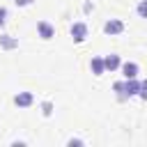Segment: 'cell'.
<instances>
[{
	"label": "cell",
	"mask_w": 147,
	"mask_h": 147,
	"mask_svg": "<svg viewBox=\"0 0 147 147\" xmlns=\"http://www.w3.org/2000/svg\"><path fill=\"white\" fill-rule=\"evenodd\" d=\"M37 32H39L41 39H53V37H55V28H53L48 21H39V23H37Z\"/></svg>",
	"instance_id": "6da1fadb"
},
{
	"label": "cell",
	"mask_w": 147,
	"mask_h": 147,
	"mask_svg": "<svg viewBox=\"0 0 147 147\" xmlns=\"http://www.w3.org/2000/svg\"><path fill=\"white\" fill-rule=\"evenodd\" d=\"M124 30V23L119 21V18H110V21H106V25H103V32L106 34H119Z\"/></svg>",
	"instance_id": "7a4b0ae2"
},
{
	"label": "cell",
	"mask_w": 147,
	"mask_h": 147,
	"mask_svg": "<svg viewBox=\"0 0 147 147\" xmlns=\"http://www.w3.org/2000/svg\"><path fill=\"white\" fill-rule=\"evenodd\" d=\"M71 37H74V41H85V37H87V25H85V23H74V25H71Z\"/></svg>",
	"instance_id": "3957f363"
},
{
	"label": "cell",
	"mask_w": 147,
	"mask_h": 147,
	"mask_svg": "<svg viewBox=\"0 0 147 147\" xmlns=\"http://www.w3.org/2000/svg\"><path fill=\"white\" fill-rule=\"evenodd\" d=\"M32 101H34L32 92H18V94L14 96V103H16L18 108H28V106H32Z\"/></svg>",
	"instance_id": "277c9868"
},
{
	"label": "cell",
	"mask_w": 147,
	"mask_h": 147,
	"mask_svg": "<svg viewBox=\"0 0 147 147\" xmlns=\"http://www.w3.org/2000/svg\"><path fill=\"white\" fill-rule=\"evenodd\" d=\"M140 92V83L136 80V78H126L124 80V99L126 96H133V94H138Z\"/></svg>",
	"instance_id": "5b68a950"
},
{
	"label": "cell",
	"mask_w": 147,
	"mask_h": 147,
	"mask_svg": "<svg viewBox=\"0 0 147 147\" xmlns=\"http://www.w3.org/2000/svg\"><path fill=\"white\" fill-rule=\"evenodd\" d=\"M103 64H106V71H115V69H119V67H122V60H119V55L110 53V55H106V57H103Z\"/></svg>",
	"instance_id": "8992f818"
},
{
	"label": "cell",
	"mask_w": 147,
	"mask_h": 147,
	"mask_svg": "<svg viewBox=\"0 0 147 147\" xmlns=\"http://www.w3.org/2000/svg\"><path fill=\"white\" fill-rule=\"evenodd\" d=\"M122 71H124V78H138L140 67L136 62H122Z\"/></svg>",
	"instance_id": "52a82bcc"
},
{
	"label": "cell",
	"mask_w": 147,
	"mask_h": 147,
	"mask_svg": "<svg viewBox=\"0 0 147 147\" xmlns=\"http://www.w3.org/2000/svg\"><path fill=\"white\" fill-rule=\"evenodd\" d=\"M90 67H92V74H94V76H101V74H106V64H103V57H92Z\"/></svg>",
	"instance_id": "ba28073f"
},
{
	"label": "cell",
	"mask_w": 147,
	"mask_h": 147,
	"mask_svg": "<svg viewBox=\"0 0 147 147\" xmlns=\"http://www.w3.org/2000/svg\"><path fill=\"white\" fill-rule=\"evenodd\" d=\"M0 46L9 51V48H16V46H18V41H16V39H11L9 34H0Z\"/></svg>",
	"instance_id": "9c48e42d"
},
{
	"label": "cell",
	"mask_w": 147,
	"mask_h": 147,
	"mask_svg": "<svg viewBox=\"0 0 147 147\" xmlns=\"http://www.w3.org/2000/svg\"><path fill=\"white\" fill-rule=\"evenodd\" d=\"M138 16L140 18H147V0H140L138 2Z\"/></svg>",
	"instance_id": "30bf717a"
},
{
	"label": "cell",
	"mask_w": 147,
	"mask_h": 147,
	"mask_svg": "<svg viewBox=\"0 0 147 147\" xmlns=\"http://www.w3.org/2000/svg\"><path fill=\"white\" fill-rule=\"evenodd\" d=\"M113 90L119 94V99H124V80H119V83H115L113 85Z\"/></svg>",
	"instance_id": "8fae6325"
},
{
	"label": "cell",
	"mask_w": 147,
	"mask_h": 147,
	"mask_svg": "<svg viewBox=\"0 0 147 147\" xmlns=\"http://www.w3.org/2000/svg\"><path fill=\"white\" fill-rule=\"evenodd\" d=\"M41 108H44V115H46V117L53 113V103H51V101H44V103H41Z\"/></svg>",
	"instance_id": "7c38bea8"
},
{
	"label": "cell",
	"mask_w": 147,
	"mask_h": 147,
	"mask_svg": "<svg viewBox=\"0 0 147 147\" xmlns=\"http://www.w3.org/2000/svg\"><path fill=\"white\" fill-rule=\"evenodd\" d=\"M138 94L147 101V80H142V83H140V92H138Z\"/></svg>",
	"instance_id": "4fadbf2b"
},
{
	"label": "cell",
	"mask_w": 147,
	"mask_h": 147,
	"mask_svg": "<svg viewBox=\"0 0 147 147\" xmlns=\"http://www.w3.org/2000/svg\"><path fill=\"white\" fill-rule=\"evenodd\" d=\"M5 18H7V9L0 7V25H5Z\"/></svg>",
	"instance_id": "5bb4252c"
},
{
	"label": "cell",
	"mask_w": 147,
	"mask_h": 147,
	"mask_svg": "<svg viewBox=\"0 0 147 147\" xmlns=\"http://www.w3.org/2000/svg\"><path fill=\"white\" fill-rule=\"evenodd\" d=\"M18 7H28V5H32V0H14Z\"/></svg>",
	"instance_id": "9a60e30c"
}]
</instances>
